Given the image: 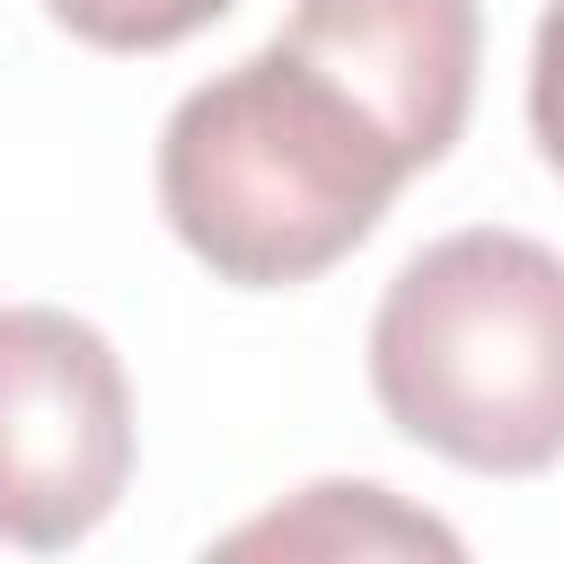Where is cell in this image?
<instances>
[{
	"label": "cell",
	"instance_id": "7a4b0ae2",
	"mask_svg": "<svg viewBox=\"0 0 564 564\" xmlns=\"http://www.w3.org/2000/svg\"><path fill=\"white\" fill-rule=\"evenodd\" d=\"M379 414L467 467L546 476L564 458V256L529 229H449L370 308Z\"/></svg>",
	"mask_w": 564,
	"mask_h": 564
},
{
	"label": "cell",
	"instance_id": "277c9868",
	"mask_svg": "<svg viewBox=\"0 0 564 564\" xmlns=\"http://www.w3.org/2000/svg\"><path fill=\"white\" fill-rule=\"evenodd\" d=\"M282 44L326 62L397 132L414 176L458 150L476 106V62H485L476 0H300Z\"/></svg>",
	"mask_w": 564,
	"mask_h": 564
},
{
	"label": "cell",
	"instance_id": "5b68a950",
	"mask_svg": "<svg viewBox=\"0 0 564 564\" xmlns=\"http://www.w3.org/2000/svg\"><path fill=\"white\" fill-rule=\"evenodd\" d=\"M220 555H458V529L405 511L388 485H308L291 511L229 529Z\"/></svg>",
	"mask_w": 564,
	"mask_h": 564
},
{
	"label": "cell",
	"instance_id": "8992f818",
	"mask_svg": "<svg viewBox=\"0 0 564 564\" xmlns=\"http://www.w3.org/2000/svg\"><path fill=\"white\" fill-rule=\"evenodd\" d=\"M53 26H70L97 53H167L185 35H203L212 18H229L238 0H44Z\"/></svg>",
	"mask_w": 564,
	"mask_h": 564
},
{
	"label": "cell",
	"instance_id": "3957f363",
	"mask_svg": "<svg viewBox=\"0 0 564 564\" xmlns=\"http://www.w3.org/2000/svg\"><path fill=\"white\" fill-rule=\"evenodd\" d=\"M132 485L123 352L70 308H0V538L26 555L79 546Z\"/></svg>",
	"mask_w": 564,
	"mask_h": 564
},
{
	"label": "cell",
	"instance_id": "6da1fadb",
	"mask_svg": "<svg viewBox=\"0 0 564 564\" xmlns=\"http://www.w3.org/2000/svg\"><path fill=\"white\" fill-rule=\"evenodd\" d=\"M414 159L300 44H264L185 88L159 132V212L229 291H300L335 273L397 203Z\"/></svg>",
	"mask_w": 564,
	"mask_h": 564
},
{
	"label": "cell",
	"instance_id": "52a82bcc",
	"mask_svg": "<svg viewBox=\"0 0 564 564\" xmlns=\"http://www.w3.org/2000/svg\"><path fill=\"white\" fill-rule=\"evenodd\" d=\"M529 132H538V159L564 176V0H546L529 35Z\"/></svg>",
	"mask_w": 564,
	"mask_h": 564
}]
</instances>
